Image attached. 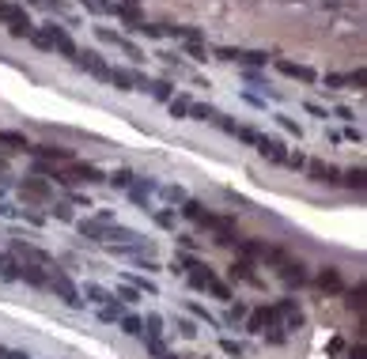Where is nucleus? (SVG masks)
<instances>
[{
	"label": "nucleus",
	"instance_id": "obj_1",
	"mask_svg": "<svg viewBox=\"0 0 367 359\" xmlns=\"http://www.w3.org/2000/svg\"><path fill=\"white\" fill-rule=\"evenodd\" d=\"M0 19L12 30V38H30V30H35L30 15L23 12V4H12V0H0Z\"/></svg>",
	"mask_w": 367,
	"mask_h": 359
},
{
	"label": "nucleus",
	"instance_id": "obj_2",
	"mask_svg": "<svg viewBox=\"0 0 367 359\" xmlns=\"http://www.w3.org/2000/svg\"><path fill=\"white\" fill-rule=\"evenodd\" d=\"M46 291H53L61 302H65V307H73V310H79V307H84V299H79V287H76L73 280H68V276L61 273L57 265L50 269V284H46Z\"/></svg>",
	"mask_w": 367,
	"mask_h": 359
},
{
	"label": "nucleus",
	"instance_id": "obj_3",
	"mask_svg": "<svg viewBox=\"0 0 367 359\" xmlns=\"http://www.w3.org/2000/svg\"><path fill=\"white\" fill-rule=\"evenodd\" d=\"M42 35H46V42H50L53 53H61V57H68V61L76 57V42H73V35H68L65 27H57V23H46Z\"/></svg>",
	"mask_w": 367,
	"mask_h": 359
},
{
	"label": "nucleus",
	"instance_id": "obj_4",
	"mask_svg": "<svg viewBox=\"0 0 367 359\" xmlns=\"http://www.w3.org/2000/svg\"><path fill=\"white\" fill-rule=\"evenodd\" d=\"M8 253H15V258H19L23 265H42V269H53V258H50V253L38 250V246H30V242H23V238H12Z\"/></svg>",
	"mask_w": 367,
	"mask_h": 359
},
{
	"label": "nucleus",
	"instance_id": "obj_5",
	"mask_svg": "<svg viewBox=\"0 0 367 359\" xmlns=\"http://www.w3.org/2000/svg\"><path fill=\"white\" fill-rule=\"evenodd\" d=\"M273 325H281V314H276V307L269 302V307H258L246 314V333H254V337H261L265 329H273Z\"/></svg>",
	"mask_w": 367,
	"mask_h": 359
},
{
	"label": "nucleus",
	"instance_id": "obj_6",
	"mask_svg": "<svg viewBox=\"0 0 367 359\" xmlns=\"http://www.w3.org/2000/svg\"><path fill=\"white\" fill-rule=\"evenodd\" d=\"M156 189H159V182H156V178H133V186L125 189V193H129V201L137 204V208H144V212H156V204H151V197H156Z\"/></svg>",
	"mask_w": 367,
	"mask_h": 359
},
{
	"label": "nucleus",
	"instance_id": "obj_7",
	"mask_svg": "<svg viewBox=\"0 0 367 359\" xmlns=\"http://www.w3.org/2000/svg\"><path fill=\"white\" fill-rule=\"evenodd\" d=\"M276 307V314H281V329H303V307H299V299H276L273 302Z\"/></svg>",
	"mask_w": 367,
	"mask_h": 359
},
{
	"label": "nucleus",
	"instance_id": "obj_8",
	"mask_svg": "<svg viewBox=\"0 0 367 359\" xmlns=\"http://www.w3.org/2000/svg\"><path fill=\"white\" fill-rule=\"evenodd\" d=\"M27 151L38 163H73V148H61V144H30Z\"/></svg>",
	"mask_w": 367,
	"mask_h": 359
},
{
	"label": "nucleus",
	"instance_id": "obj_9",
	"mask_svg": "<svg viewBox=\"0 0 367 359\" xmlns=\"http://www.w3.org/2000/svg\"><path fill=\"white\" fill-rule=\"evenodd\" d=\"M307 174H310V182H318V186H337L341 182V171L333 163H322V159H307Z\"/></svg>",
	"mask_w": 367,
	"mask_h": 359
},
{
	"label": "nucleus",
	"instance_id": "obj_10",
	"mask_svg": "<svg viewBox=\"0 0 367 359\" xmlns=\"http://www.w3.org/2000/svg\"><path fill=\"white\" fill-rule=\"evenodd\" d=\"M227 276L231 280H238V284H250V287H258L261 284V276L254 273V261H246V258H235L227 265Z\"/></svg>",
	"mask_w": 367,
	"mask_h": 359
},
{
	"label": "nucleus",
	"instance_id": "obj_11",
	"mask_svg": "<svg viewBox=\"0 0 367 359\" xmlns=\"http://www.w3.org/2000/svg\"><path fill=\"white\" fill-rule=\"evenodd\" d=\"M314 284L322 287L326 295H341V291H345V280H341V269H333V265H322V269H318Z\"/></svg>",
	"mask_w": 367,
	"mask_h": 359
},
{
	"label": "nucleus",
	"instance_id": "obj_12",
	"mask_svg": "<svg viewBox=\"0 0 367 359\" xmlns=\"http://www.w3.org/2000/svg\"><path fill=\"white\" fill-rule=\"evenodd\" d=\"M102 79H106L110 87H117V91H137V87H140V76H137V72H125V68H106V72H102Z\"/></svg>",
	"mask_w": 367,
	"mask_h": 359
},
{
	"label": "nucleus",
	"instance_id": "obj_13",
	"mask_svg": "<svg viewBox=\"0 0 367 359\" xmlns=\"http://www.w3.org/2000/svg\"><path fill=\"white\" fill-rule=\"evenodd\" d=\"M73 65H76V68H84V72H91V76H99V79H102V72L110 68L106 61H102L99 53H95V50H76Z\"/></svg>",
	"mask_w": 367,
	"mask_h": 359
},
{
	"label": "nucleus",
	"instance_id": "obj_14",
	"mask_svg": "<svg viewBox=\"0 0 367 359\" xmlns=\"http://www.w3.org/2000/svg\"><path fill=\"white\" fill-rule=\"evenodd\" d=\"M276 72H284V76H292V79H303V84H314L318 79V72L310 65H295L288 57H276Z\"/></svg>",
	"mask_w": 367,
	"mask_h": 359
},
{
	"label": "nucleus",
	"instance_id": "obj_15",
	"mask_svg": "<svg viewBox=\"0 0 367 359\" xmlns=\"http://www.w3.org/2000/svg\"><path fill=\"white\" fill-rule=\"evenodd\" d=\"M276 269H281V276H284L288 284H295V287H303V284H307V265H303L299 258H284Z\"/></svg>",
	"mask_w": 367,
	"mask_h": 359
},
{
	"label": "nucleus",
	"instance_id": "obj_16",
	"mask_svg": "<svg viewBox=\"0 0 367 359\" xmlns=\"http://www.w3.org/2000/svg\"><path fill=\"white\" fill-rule=\"evenodd\" d=\"M254 148H258L261 159H269V163H284V159H288V151H284V144L276 140V137H258Z\"/></svg>",
	"mask_w": 367,
	"mask_h": 359
},
{
	"label": "nucleus",
	"instance_id": "obj_17",
	"mask_svg": "<svg viewBox=\"0 0 367 359\" xmlns=\"http://www.w3.org/2000/svg\"><path fill=\"white\" fill-rule=\"evenodd\" d=\"M19 193L27 197V201H46V197H50V182H46V178H23L19 182Z\"/></svg>",
	"mask_w": 367,
	"mask_h": 359
},
{
	"label": "nucleus",
	"instance_id": "obj_18",
	"mask_svg": "<svg viewBox=\"0 0 367 359\" xmlns=\"http://www.w3.org/2000/svg\"><path fill=\"white\" fill-rule=\"evenodd\" d=\"M79 235H84L87 242H106L110 223H102V220H79Z\"/></svg>",
	"mask_w": 367,
	"mask_h": 359
},
{
	"label": "nucleus",
	"instance_id": "obj_19",
	"mask_svg": "<svg viewBox=\"0 0 367 359\" xmlns=\"http://www.w3.org/2000/svg\"><path fill=\"white\" fill-rule=\"evenodd\" d=\"M19 269H23V261L15 258V253H0V280H8V284H19Z\"/></svg>",
	"mask_w": 367,
	"mask_h": 359
},
{
	"label": "nucleus",
	"instance_id": "obj_20",
	"mask_svg": "<svg viewBox=\"0 0 367 359\" xmlns=\"http://www.w3.org/2000/svg\"><path fill=\"white\" fill-rule=\"evenodd\" d=\"M19 280L30 284V287H46V284H50V269H42V265H23V269H19Z\"/></svg>",
	"mask_w": 367,
	"mask_h": 359
},
{
	"label": "nucleus",
	"instance_id": "obj_21",
	"mask_svg": "<svg viewBox=\"0 0 367 359\" xmlns=\"http://www.w3.org/2000/svg\"><path fill=\"white\" fill-rule=\"evenodd\" d=\"M0 148L27 151V148H30V140H27V133H19V129H0Z\"/></svg>",
	"mask_w": 367,
	"mask_h": 359
},
{
	"label": "nucleus",
	"instance_id": "obj_22",
	"mask_svg": "<svg viewBox=\"0 0 367 359\" xmlns=\"http://www.w3.org/2000/svg\"><path fill=\"white\" fill-rule=\"evenodd\" d=\"M348 299H345V307L348 310H356V314H364V307H367V284L364 280H356V287H348Z\"/></svg>",
	"mask_w": 367,
	"mask_h": 359
},
{
	"label": "nucleus",
	"instance_id": "obj_23",
	"mask_svg": "<svg viewBox=\"0 0 367 359\" xmlns=\"http://www.w3.org/2000/svg\"><path fill=\"white\" fill-rule=\"evenodd\" d=\"M79 299L84 302H91V307H102V302H110L114 295L106 291V287H99V284H84V291H79Z\"/></svg>",
	"mask_w": 367,
	"mask_h": 359
},
{
	"label": "nucleus",
	"instance_id": "obj_24",
	"mask_svg": "<svg viewBox=\"0 0 367 359\" xmlns=\"http://www.w3.org/2000/svg\"><path fill=\"white\" fill-rule=\"evenodd\" d=\"M117 329H122L125 337H137V340H140V333H144V322H140L137 314H122V318H117Z\"/></svg>",
	"mask_w": 367,
	"mask_h": 359
},
{
	"label": "nucleus",
	"instance_id": "obj_25",
	"mask_svg": "<svg viewBox=\"0 0 367 359\" xmlns=\"http://www.w3.org/2000/svg\"><path fill=\"white\" fill-rule=\"evenodd\" d=\"M148 91H151V99H159V102H171L174 99V84H171V79H151Z\"/></svg>",
	"mask_w": 367,
	"mask_h": 359
},
{
	"label": "nucleus",
	"instance_id": "obj_26",
	"mask_svg": "<svg viewBox=\"0 0 367 359\" xmlns=\"http://www.w3.org/2000/svg\"><path fill=\"white\" fill-rule=\"evenodd\" d=\"M122 314H125V307H122V302H114V299L99 307V322H106V325H117V318H122Z\"/></svg>",
	"mask_w": 367,
	"mask_h": 359
},
{
	"label": "nucleus",
	"instance_id": "obj_27",
	"mask_svg": "<svg viewBox=\"0 0 367 359\" xmlns=\"http://www.w3.org/2000/svg\"><path fill=\"white\" fill-rule=\"evenodd\" d=\"M140 322H144V333H140V337L163 340V318H159V314H148V318H140Z\"/></svg>",
	"mask_w": 367,
	"mask_h": 359
},
{
	"label": "nucleus",
	"instance_id": "obj_28",
	"mask_svg": "<svg viewBox=\"0 0 367 359\" xmlns=\"http://www.w3.org/2000/svg\"><path fill=\"white\" fill-rule=\"evenodd\" d=\"M341 182H345L348 189H356V193H360V189L367 186V171H364V166H348L345 178H341Z\"/></svg>",
	"mask_w": 367,
	"mask_h": 359
},
{
	"label": "nucleus",
	"instance_id": "obj_29",
	"mask_svg": "<svg viewBox=\"0 0 367 359\" xmlns=\"http://www.w3.org/2000/svg\"><path fill=\"white\" fill-rule=\"evenodd\" d=\"M167 106H171V117H174V122H186V117H189V106H194V102H189L186 95H174Z\"/></svg>",
	"mask_w": 367,
	"mask_h": 359
},
{
	"label": "nucleus",
	"instance_id": "obj_30",
	"mask_svg": "<svg viewBox=\"0 0 367 359\" xmlns=\"http://www.w3.org/2000/svg\"><path fill=\"white\" fill-rule=\"evenodd\" d=\"M133 178H137V174H133L129 166H117V171L110 174L106 182H110V186H114V189H129V186H133Z\"/></svg>",
	"mask_w": 367,
	"mask_h": 359
},
{
	"label": "nucleus",
	"instance_id": "obj_31",
	"mask_svg": "<svg viewBox=\"0 0 367 359\" xmlns=\"http://www.w3.org/2000/svg\"><path fill=\"white\" fill-rule=\"evenodd\" d=\"M189 117H194V122H216L220 110L209 106V102H201V106H189Z\"/></svg>",
	"mask_w": 367,
	"mask_h": 359
},
{
	"label": "nucleus",
	"instance_id": "obj_32",
	"mask_svg": "<svg viewBox=\"0 0 367 359\" xmlns=\"http://www.w3.org/2000/svg\"><path fill=\"white\" fill-rule=\"evenodd\" d=\"M220 352H223V356H231V359H243V356H246V348L238 345V340L223 337V340H220Z\"/></svg>",
	"mask_w": 367,
	"mask_h": 359
},
{
	"label": "nucleus",
	"instance_id": "obj_33",
	"mask_svg": "<svg viewBox=\"0 0 367 359\" xmlns=\"http://www.w3.org/2000/svg\"><path fill=\"white\" fill-rule=\"evenodd\" d=\"M156 193H163L171 204H182V201H186V189H182V186H159Z\"/></svg>",
	"mask_w": 367,
	"mask_h": 359
},
{
	"label": "nucleus",
	"instance_id": "obj_34",
	"mask_svg": "<svg viewBox=\"0 0 367 359\" xmlns=\"http://www.w3.org/2000/svg\"><path fill=\"white\" fill-rule=\"evenodd\" d=\"M117 299H122V302H129V307H133V302H140V299H144V291H137L133 284H125V287H117Z\"/></svg>",
	"mask_w": 367,
	"mask_h": 359
},
{
	"label": "nucleus",
	"instance_id": "obj_35",
	"mask_svg": "<svg viewBox=\"0 0 367 359\" xmlns=\"http://www.w3.org/2000/svg\"><path fill=\"white\" fill-rule=\"evenodd\" d=\"M246 314H250V310L243 307V302H227V322L235 325V322H246Z\"/></svg>",
	"mask_w": 367,
	"mask_h": 359
},
{
	"label": "nucleus",
	"instance_id": "obj_36",
	"mask_svg": "<svg viewBox=\"0 0 367 359\" xmlns=\"http://www.w3.org/2000/svg\"><path fill=\"white\" fill-rule=\"evenodd\" d=\"M140 340H144V352H148L151 359H163V356H167V345H163V340H148V337H140Z\"/></svg>",
	"mask_w": 367,
	"mask_h": 359
},
{
	"label": "nucleus",
	"instance_id": "obj_37",
	"mask_svg": "<svg viewBox=\"0 0 367 359\" xmlns=\"http://www.w3.org/2000/svg\"><path fill=\"white\" fill-rule=\"evenodd\" d=\"M137 35H148V38H163V35H167V27H163V23H140V27H137Z\"/></svg>",
	"mask_w": 367,
	"mask_h": 359
},
{
	"label": "nucleus",
	"instance_id": "obj_38",
	"mask_svg": "<svg viewBox=\"0 0 367 359\" xmlns=\"http://www.w3.org/2000/svg\"><path fill=\"white\" fill-rule=\"evenodd\" d=\"M189 310H194V318H201V322H205V325H209V329H220V322H216V318H212V314H209V310H205V307H201V302H194V307H189Z\"/></svg>",
	"mask_w": 367,
	"mask_h": 359
},
{
	"label": "nucleus",
	"instance_id": "obj_39",
	"mask_svg": "<svg viewBox=\"0 0 367 359\" xmlns=\"http://www.w3.org/2000/svg\"><path fill=\"white\" fill-rule=\"evenodd\" d=\"M261 337H265L269 345H284V340H288V329H281V325H273V329H265V333H261Z\"/></svg>",
	"mask_w": 367,
	"mask_h": 359
},
{
	"label": "nucleus",
	"instance_id": "obj_40",
	"mask_svg": "<svg viewBox=\"0 0 367 359\" xmlns=\"http://www.w3.org/2000/svg\"><path fill=\"white\" fill-rule=\"evenodd\" d=\"M216 57H220V61H231V65H235V61H243V50H235V46H220Z\"/></svg>",
	"mask_w": 367,
	"mask_h": 359
},
{
	"label": "nucleus",
	"instance_id": "obj_41",
	"mask_svg": "<svg viewBox=\"0 0 367 359\" xmlns=\"http://www.w3.org/2000/svg\"><path fill=\"white\" fill-rule=\"evenodd\" d=\"M178 333H182L186 340H194L201 329H197V322H189V318H178Z\"/></svg>",
	"mask_w": 367,
	"mask_h": 359
},
{
	"label": "nucleus",
	"instance_id": "obj_42",
	"mask_svg": "<svg viewBox=\"0 0 367 359\" xmlns=\"http://www.w3.org/2000/svg\"><path fill=\"white\" fill-rule=\"evenodd\" d=\"M186 53L194 61H209V50H205V42H186Z\"/></svg>",
	"mask_w": 367,
	"mask_h": 359
},
{
	"label": "nucleus",
	"instance_id": "obj_43",
	"mask_svg": "<svg viewBox=\"0 0 367 359\" xmlns=\"http://www.w3.org/2000/svg\"><path fill=\"white\" fill-rule=\"evenodd\" d=\"M284 166H292V171H303V166H307V155H303V151H288Z\"/></svg>",
	"mask_w": 367,
	"mask_h": 359
},
{
	"label": "nucleus",
	"instance_id": "obj_44",
	"mask_svg": "<svg viewBox=\"0 0 367 359\" xmlns=\"http://www.w3.org/2000/svg\"><path fill=\"white\" fill-rule=\"evenodd\" d=\"M129 284L137 287V291H148V295H156V291H159V287L151 284V280H144V276H129Z\"/></svg>",
	"mask_w": 367,
	"mask_h": 359
},
{
	"label": "nucleus",
	"instance_id": "obj_45",
	"mask_svg": "<svg viewBox=\"0 0 367 359\" xmlns=\"http://www.w3.org/2000/svg\"><path fill=\"white\" fill-rule=\"evenodd\" d=\"M151 220H156L159 227H167V231L174 227V212H151Z\"/></svg>",
	"mask_w": 367,
	"mask_h": 359
},
{
	"label": "nucleus",
	"instance_id": "obj_46",
	"mask_svg": "<svg viewBox=\"0 0 367 359\" xmlns=\"http://www.w3.org/2000/svg\"><path fill=\"white\" fill-rule=\"evenodd\" d=\"M0 359H30V352H19V348H4V345H0Z\"/></svg>",
	"mask_w": 367,
	"mask_h": 359
},
{
	"label": "nucleus",
	"instance_id": "obj_47",
	"mask_svg": "<svg viewBox=\"0 0 367 359\" xmlns=\"http://www.w3.org/2000/svg\"><path fill=\"white\" fill-rule=\"evenodd\" d=\"M348 359H367V352H364V340H356V345L348 348Z\"/></svg>",
	"mask_w": 367,
	"mask_h": 359
},
{
	"label": "nucleus",
	"instance_id": "obj_48",
	"mask_svg": "<svg viewBox=\"0 0 367 359\" xmlns=\"http://www.w3.org/2000/svg\"><path fill=\"white\" fill-rule=\"evenodd\" d=\"M53 215H57V220H73V212H68V204H53Z\"/></svg>",
	"mask_w": 367,
	"mask_h": 359
},
{
	"label": "nucleus",
	"instance_id": "obj_49",
	"mask_svg": "<svg viewBox=\"0 0 367 359\" xmlns=\"http://www.w3.org/2000/svg\"><path fill=\"white\" fill-rule=\"evenodd\" d=\"M281 125H284V129H288V133H295V137H299V125H295L292 117H284V114H281Z\"/></svg>",
	"mask_w": 367,
	"mask_h": 359
},
{
	"label": "nucleus",
	"instance_id": "obj_50",
	"mask_svg": "<svg viewBox=\"0 0 367 359\" xmlns=\"http://www.w3.org/2000/svg\"><path fill=\"white\" fill-rule=\"evenodd\" d=\"M186 359H201V356H186Z\"/></svg>",
	"mask_w": 367,
	"mask_h": 359
}]
</instances>
